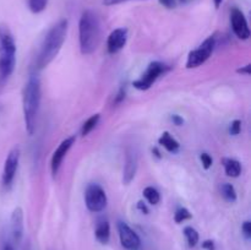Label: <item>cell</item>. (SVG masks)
Masks as SVG:
<instances>
[{
	"mask_svg": "<svg viewBox=\"0 0 251 250\" xmlns=\"http://www.w3.org/2000/svg\"><path fill=\"white\" fill-rule=\"evenodd\" d=\"M68 20L61 19L50 27L44 37L36 59V70H42L55 59L68 34Z\"/></svg>",
	"mask_w": 251,
	"mask_h": 250,
	"instance_id": "1",
	"label": "cell"
},
{
	"mask_svg": "<svg viewBox=\"0 0 251 250\" xmlns=\"http://www.w3.org/2000/svg\"><path fill=\"white\" fill-rule=\"evenodd\" d=\"M213 2H215V6H216V9H218V7H220L221 5H222L223 0H213Z\"/></svg>",
	"mask_w": 251,
	"mask_h": 250,
	"instance_id": "34",
	"label": "cell"
},
{
	"mask_svg": "<svg viewBox=\"0 0 251 250\" xmlns=\"http://www.w3.org/2000/svg\"><path fill=\"white\" fill-rule=\"evenodd\" d=\"M184 235H185L186 242H188L189 247L194 248L198 245L199 239H200V235H199L198 230H196L195 228L190 227V225L185 227L184 228Z\"/></svg>",
	"mask_w": 251,
	"mask_h": 250,
	"instance_id": "19",
	"label": "cell"
},
{
	"mask_svg": "<svg viewBox=\"0 0 251 250\" xmlns=\"http://www.w3.org/2000/svg\"><path fill=\"white\" fill-rule=\"evenodd\" d=\"M11 234L16 243L21 242L24 237V211L21 207H16L11 215Z\"/></svg>",
	"mask_w": 251,
	"mask_h": 250,
	"instance_id": "14",
	"label": "cell"
},
{
	"mask_svg": "<svg viewBox=\"0 0 251 250\" xmlns=\"http://www.w3.org/2000/svg\"><path fill=\"white\" fill-rule=\"evenodd\" d=\"M100 24L97 14L92 10H85L78 21V42L83 55L95 53L100 46Z\"/></svg>",
	"mask_w": 251,
	"mask_h": 250,
	"instance_id": "3",
	"label": "cell"
},
{
	"mask_svg": "<svg viewBox=\"0 0 251 250\" xmlns=\"http://www.w3.org/2000/svg\"><path fill=\"white\" fill-rule=\"evenodd\" d=\"M19 162H20V149L16 146L9 152L6 159H5L4 169H2V176H1V183L5 189H9L10 186H11L12 181H14L15 179V175H16L17 168H19Z\"/></svg>",
	"mask_w": 251,
	"mask_h": 250,
	"instance_id": "8",
	"label": "cell"
},
{
	"mask_svg": "<svg viewBox=\"0 0 251 250\" xmlns=\"http://www.w3.org/2000/svg\"><path fill=\"white\" fill-rule=\"evenodd\" d=\"M223 167L225 172L228 176L232 178H238L242 173V164L239 161L234 158H225L223 159Z\"/></svg>",
	"mask_w": 251,
	"mask_h": 250,
	"instance_id": "17",
	"label": "cell"
},
{
	"mask_svg": "<svg viewBox=\"0 0 251 250\" xmlns=\"http://www.w3.org/2000/svg\"><path fill=\"white\" fill-rule=\"evenodd\" d=\"M221 193L222 196L229 202H234L237 200V191H235L234 186L229 183H226L221 186Z\"/></svg>",
	"mask_w": 251,
	"mask_h": 250,
	"instance_id": "21",
	"label": "cell"
},
{
	"mask_svg": "<svg viewBox=\"0 0 251 250\" xmlns=\"http://www.w3.org/2000/svg\"><path fill=\"white\" fill-rule=\"evenodd\" d=\"M118 233H119L120 244L125 249L137 250L141 247V239L127 223L119 221L118 222Z\"/></svg>",
	"mask_w": 251,
	"mask_h": 250,
	"instance_id": "9",
	"label": "cell"
},
{
	"mask_svg": "<svg viewBox=\"0 0 251 250\" xmlns=\"http://www.w3.org/2000/svg\"><path fill=\"white\" fill-rule=\"evenodd\" d=\"M181 1H185V0H181Z\"/></svg>",
	"mask_w": 251,
	"mask_h": 250,
	"instance_id": "36",
	"label": "cell"
},
{
	"mask_svg": "<svg viewBox=\"0 0 251 250\" xmlns=\"http://www.w3.org/2000/svg\"><path fill=\"white\" fill-rule=\"evenodd\" d=\"M137 153L135 150L129 149L126 151V156H125V163H124V171H123V183L130 184L132 179L135 178V174L137 171Z\"/></svg>",
	"mask_w": 251,
	"mask_h": 250,
	"instance_id": "13",
	"label": "cell"
},
{
	"mask_svg": "<svg viewBox=\"0 0 251 250\" xmlns=\"http://www.w3.org/2000/svg\"><path fill=\"white\" fill-rule=\"evenodd\" d=\"M216 46V37L210 36L199 46V48L194 49L189 53L188 60H186V68L195 69L205 64L213 53Z\"/></svg>",
	"mask_w": 251,
	"mask_h": 250,
	"instance_id": "5",
	"label": "cell"
},
{
	"mask_svg": "<svg viewBox=\"0 0 251 250\" xmlns=\"http://www.w3.org/2000/svg\"><path fill=\"white\" fill-rule=\"evenodd\" d=\"M127 41V29L124 27L115 28L110 32L107 39V49L109 54H117L125 47Z\"/></svg>",
	"mask_w": 251,
	"mask_h": 250,
	"instance_id": "12",
	"label": "cell"
},
{
	"mask_svg": "<svg viewBox=\"0 0 251 250\" xmlns=\"http://www.w3.org/2000/svg\"><path fill=\"white\" fill-rule=\"evenodd\" d=\"M144 196L149 203L151 205H157V203L161 201V195H159V191L157 190L153 186H147L144 189Z\"/></svg>",
	"mask_w": 251,
	"mask_h": 250,
	"instance_id": "20",
	"label": "cell"
},
{
	"mask_svg": "<svg viewBox=\"0 0 251 250\" xmlns=\"http://www.w3.org/2000/svg\"><path fill=\"white\" fill-rule=\"evenodd\" d=\"M16 65V43L7 25L0 24V88L5 86Z\"/></svg>",
	"mask_w": 251,
	"mask_h": 250,
	"instance_id": "4",
	"label": "cell"
},
{
	"mask_svg": "<svg viewBox=\"0 0 251 250\" xmlns=\"http://www.w3.org/2000/svg\"><path fill=\"white\" fill-rule=\"evenodd\" d=\"M169 70V66L166 65L164 63H161V61H153V63L150 64L147 66L146 71L141 75V77L135 80L132 82V86L135 88L140 91H146L149 88L152 87L154 82L157 81V78L161 75L166 74L167 71Z\"/></svg>",
	"mask_w": 251,
	"mask_h": 250,
	"instance_id": "6",
	"label": "cell"
},
{
	"mask_svg": "<svg viewBox=\"0 0 251 250\" xmlns=\"http://www.w3.org/2000/svg\"><path fill=\"white\" fill-rule=\"evenodd\" d=\"M126 1H131V0H103V4H104L105 6H113V5H118Z\"/></svg>",
	"mask_w": 251,
	"mask_h": 250,
	"instance_id": "29",
	"label": "cell"
},
{
	"mask_svg": "<svg viewBox=\"0 0 251 250\" xmlns=\"http://www.w3.org/2000/svg\"><path fill=\"white\" fill-rule=\"evenodd\" d=\"M240 130H242V122H240L239 119L232 122V124H230V126H229L230 135H234V136H237V135L240 134Z\"/></svg>",
	"mask_w": 251,
	"mask_h": 250,
	"instance_id": "24",
	"label": "cell"
},
{
	"mask_svg": "<svg viewBox=\"0 0 251 250\" xmlns=\"http://www.w3.org/2000/svg\"><path fill=\"white\" fill-rule=\"evenodd\" d=\"M27 4H28V9L33 14H41L46 10L48 0H27Z\"/></svg>",
	"mask_w": 251,
	"mask_h": 250,
	"instance_id": "22",
	"label": "cell"
},
{
	"mask_svg": "<svg viewBox=\"0 0 251 250\" xmlns=\"http://www.w3.org/2000/svg\"><path fill=\"white\" fill-rule=\"evenodd\" d=\"M158 1L167 9H174L176 6V0H158Z\"/></svg>",
	"mask_w": 251,
	"mask_h": 250,
	"instance_id": "27",
	"label": "cell"
},
{
	"mask_svg": "<svg viewBox=\"0 0 251 250\" xmlns=\"http://www.w3.org/2000/svg\"><path fill=\"white\" fill-rule=\"evenodd\" d=\"M137 208H139L140 211H141L142 213H149V208L146 207V205H145L142 201H140V202H137Z\"/></svg>",
	"mask_w": 251,
	"mask_h": 250,
	"instance_id": "33",
	"label": "cell"
},
{
	"mask_svg": "<svg viewBox=\"0 0 251 250\" xmlns=\"http://www.w3.org/2000/svg\"><path fill=\"white\" fill-rule=\"evenodd\" d=\"M75 136H70L66 137L65 140L60 142L56 150L54 151L53 156H51V161H50V169H51V174L53 176H55L58 174L59 169H60L61 163H63L64 158H65L66 153L69 152V150L73 147V145L75 144Z\"/></svg>",
	"mask_w": 251,
	"mask_h": 250,
	"instance_id": "11",
	"label": "cell"
},
{
	"mask_svg": "<svg viewBox=\"0 0 251 250\" xmlns=\"http://www.w3.org/2000/svg\"><path fill=\"white\" fill-rule=\"evenodd\" d=\"M96 239L100 243V244H107L109 242L110 238V225L108 221H100L96 225Z\"/></svg>",
	"mask_w": 251,
	"mask_h": 250,
	"instance_id": "15",
	"label": "cell"
},
{
	"mask_svg": "<svg viewBox=\"0 0 251 250\" xmlns=\"http://www.w3.org/2000/svg\"><path fill=\"white\" fill-rule=\"evenodd\" d=\"M191 213L188 208L185 207H179L178 210L176 211V215H174V221L176 223H181L186 220H190Z\"/></svg>",
	"mask_w": 251,
	"mask_h": 250,
	"instance_id": "23",
	"label": "cell"
},
{
	"mask_svg": "<svg viewBox=\"0 0 251 250\" xmlns=\"http://www.w3.org/2000/svg\"><path fill=\"white\" fill-rule=\"evenodd\" d=\"M125 95H126V87L122 86V87H120V90H119V92H118L117 98H115V103L122 102V100L125 98Z\"/></svg>",
	"mask_w": 251,
	"mask_h": 250,
	"instance_id": "28",
	"label": "cell"
},
{
	"mask_svg": "<svg viewBox=\"0 0 251 250\" xmlns=\"http://www.w3.org/2000/svg\"><path fill=\"white\" fill-rule=\"evenodd\" d=\"M85 202L91 212H100L107 207V195L102 186L98 184H90L85 191Z\"/></svg>",
	"mask_w": 251,
	"mask_h": 250,
	"instance_id": "7",
	"label": "cell"
},
{
	"mask_svg": "<svg viewBox=\"0 0 251 250\" xmlns=\"http://www.w3.org/2000/svg\"><path fill=\"white\" fill-rule=\"evenodd\" d=\"M237 73H238V74H245V75H250V64H248V65H245L244 68L238 69Z\"/></svg>",
	"mask_w": 251,
	"mask_h": 250,
	"instance_id": "32",
	"label": "cell"
},
{
	"mask_svg": "<svg viewBox=\"0 0 251 250\" xmlns=\"http://www.w3.org/2000/svg\"><path fill=\"white\" fill-rule=\"evenodd\" d=\"M39 107H41V80L38 75L33 73L29 75L22 95L25 126L29 136L36 131Z\"/></svg>",
	"mask_w": 251,
	"mask_h": 250,
	"instance_id": "2",
	"label": "cell"
},
{
	"mask_svg": "<svg viewBox=\"0 0 251 250\" xmlns=\"http://www.w3.org/2000/svg\"><path fill=\"white\" fill-rule=\"evenodd\" d=\"M242 232H243V234H244V237L247 238V239H250V238H251V223H250V221H245V222L243 223Z\"/></svg>",
	"mask_w": 251,
	"mask_h": 250,
	"instance_id": "26",
	"label": "cell"
},
{
	"mask_svg": "<svg viewBox=\"0 0 251 250\" xmlns=\"http://www.w3.org/2000/svg\"><path fill=\"white\" fill-rule=\"evenodd\" d=\"M230 25L235 36L242 41H247L250 37V28L248 20L242 10L238 7H233L230 10Z\"/></svg>",
	"mask_w": 251,
	"mask_h": 250,
	"instance_id": "10",
	"label": "cell"
},
{
	"mask_svg": "<svg viewBox=\"0 0 251 250\" xmlns=\"http://www.w3.org/2000/svg\"><path fill=\"white\" fill-rule=\"evenodd\" d=\"M200 159H201V163H202V167L205 169H210L211 166H212V157L210 156L208 153H201L200 156Z\"/></svg>",
	"mask_w": 251,
	"mask_h": 250,
	"instance_id": "25",
	"label": "cell"
},
{
	"mask_svg": "<svg viewBox=\"0 0 251 250\" xmlns=\"http://www.w3.org/2000/svg\"><path fill=\"white\" fill-rule=\"evenodd\" d=\"M2 250H14V248H12L11 244H9V243H7V244L4 245V249Z\"/></svg>",
	"mask_w": 251,
	"mask_h": 250,
	"instance_id": "35",
	"label": "cell"
},
{
	"mask_svg": "<svg viewBox=\"0 0 251 250\" xmlns=\"http://www.w3.org/2000/svg\"><path fill=\"white\" fill-rule=\"evenodd\" d=\"M172 122H173L174 124H176V125H178V126H180V125H183L184 119H183V118L180 117V115L174 114L173 117H172Z\"/></svg>",
	"mask_w": 251,
	"mask_h": 250,
	"instance_id": "31",
	"label": "cell"
},
{
	"mask_svg": "<svg viewBox=\"0 0 251 250\" xmlns=\"http://www.w3.org/2000/svg\"><path fill=\"white\" fill-rule=\"evenodd\" d=\"M158 144L161 146H163L168 152H172V153H176L179 151V149H180L179 142L168 131H164L161 135V137L158 139Z\"/></svg>",
	"mask_w": 251,
	"mask_h": 250,
	"instance_id": "16",
	"label": "cell"
},
{
	"mask_svg": "<svg viewBox=\"0 0 251 250\" xmlns=\"http://www.w3.org/2000/svg\"><path fill=\"white\" fill-rule=\"evenodd\" d=\"M100 119V114H93L83 123L82 127H81V136H87L96 126H97L98 122Z\"/></svg>",
	"mask_w": 251,
	"mask_h": 250,
	"instance_id": "18",
	"label": "cell"
},
{
	"mask_svg": "<svg viewBox=\"0 0 251 250\" xmlns=\"http://www.w3.org/2000/svg\"><path fill=\"white\" fill-rule=\"evenodd\" d=\"M202 248L203 249H206V250H215L216 248H215V243L212 242V240H205V242L202 243Z\"/></svg>",
	"mask_w": 251,
	"mask_h": 250,
	"instance_id": "30",
	"label": "cell"
}]
</instances>
